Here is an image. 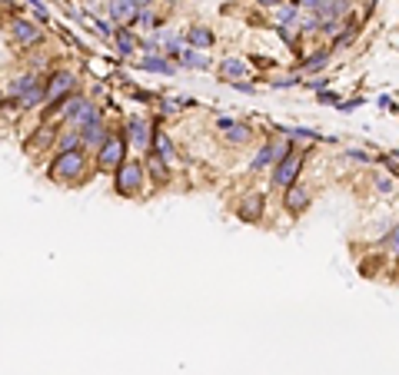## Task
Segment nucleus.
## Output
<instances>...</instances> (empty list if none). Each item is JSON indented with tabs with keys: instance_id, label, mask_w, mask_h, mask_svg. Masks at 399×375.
Instances as JSON below:
<instances>
[{
	"instance_id": "nucleus-1",
	"label": "nucleus",
	"mask_w": 399,
	"mask_h": 375,
	"mask_svg": "<svg viewBox=\"0 0 399 375\" xmlns=\"http://www.w3.org/2000/svg\"><path fill=\"white\" fill-rule=\"evenodd\" d=\"M47 176L60 186H80L87 176V153L83 150H63L54 156V163L47 167Z\"/></svg>"
},
{
	"instance_id": "nucleus-2",
	"label": "nucleus",
	"mask_w": 399,
	"mask_h": 375,
	"mask_svg": "<svg viewBox=\"0 0 399 375\" xmlns=\"http://www.w3.org/2000/svg\"><path fill=\"white\" fill-rule=\"evenodd\" d=\"M116 196H140L143 189V160H123L114 173Z\"/></svg>"
},
{
	"instance_id": "nucleus-3",
	"label": "nucleus",
	"mask_w": 399,
	"mask_h": 375,
	"mask_svg": "<svg viewBox=\"0 0 399 375\" xmlns=\"http://www.w3.org/2000/svg\"><path fill=\"white\" fill-rule=\"evenodd\" d=\"M127 147H130V143H127L123 133H110L107 143L96 150V169H100V173H116V167L127 160Z\"/></svg>"
},
{
	"instance_id": "nucleus-4",
	"label": "nucleus",
	"mask_w": 399,
	"mask_h": 375,
	"mask_svg": "<svg viewBox=\"0 0 399 375\" xmlns=\"http://www.w3.org/2000/svg\"><path fill=\"white\" fill-rule=\"evenodd\" d=\"M76 87V76L70 74V70H57V74H50L47 80H43V103L47 107H54V103H60L63 96H70Z\"/></svg>"
},
{
	"instance_id": "nucleus-5",
	"label": "nucleus",
	"mask_w": 399,
	"mask_h": 375,
	"mask_svg": "<svg viewBox=\"0 0 399 375\" xmlns=\"http://www.w3.org/2000/svg\"><path fill=\"white\" fill-rule=\"evenodd\" d=\"M300 169H303V156L289 150L283 160H276V169H273V186H276V189L293 186V183H296V176H300Z\"/></svg>"
},
{
	"instance_id": "nucleus-6",
	"label": "nucleus",
	"mask_w": 399,
	"mask_h": 375,
	"mask_svg": "<svg viewBox=\"0 0 399 375\" xmlns=\"http://www.w3.org/2000/svg\"><path fill=\"white\" fill-rule=\"evenodd\" d=\"M10 37L17 40L20 47H37L40 40H43V30H40L37 23H30V20L14 17L10 20Z\"/></svg>"
},
{
	"instance_id": "nucleus-7",
	"label": "nucleus",
	"mask_w": 399,
	"mask_h": 375,
	"mask_svg": "<svg viewBox=\"0 0 399 375\" xmlns=\"http://www.w3.org/2000/svg\"><path fill=\"white\" fill-rule=\"evenodd\" d=\"M289 150H293V147H289V140H280V143H276V140H269V143H263V147H260V153L253 156V169L273 167V163H276V160H283Z\"/></svg>"
},
{
	"instance_id": "nucleus-8",
	"label": "nucleus",
	"mask_w": 399,
	"mask_h": 375,
	"mask_svg": "<svg viewBox=\"0 0 399 375\" xmlns=\"http://www.w3.org/2000/svg\"><path fill=\"white\" fill-rule=\"evenodd\" d=\"M309 203H313V196H309V189H306V186H300V183L286 186V193H283V209L289 213V216H303L306 209H309Z\"/></svg>"
},
{
	"instance_id": "nucleus-9",
	"label": "nucleus",
	"mask_w": 399,
	"mask_h": 375,
	"mask_svg": "<svg viewBox=\"0 0 399 375\" xmlns=\"http://www.w3.org/2000/svg\"><path fill=\"white\" fill-rule=\"evenodd\" d=\"M50 143H57V127L40 120L37 130H34L30 136H27V140H23V150H27V153H43L47 147H50Z\"/></svg>"
},
{
	"instance_id": "nucleus-10",
	"label": "nucleus",
	"mask_w": 399,
	"mask_h": 375,
	"mask_svg": "<svg viewBox=\"0 0 399 375\" xmlns=\"http://www.w3.org/2000/svg\"><path fill=\"white\" fill-rule=\"evenodd\" d=\"M216 127L227 133V140H229V143H236V147L249 143V136H253V130H249L247 123H236V120H229V116H220V120H216Z\"/></svg>"
},
{
	"instance_id": "nucleus-11",
	"label": "nucleus",
	"mask_w": 399,
	"mask_h": 375,
	"mask_svg": "<svg viewBox=\"0 0 399 375\" xmlns=\"http://www.w3.org/2000/svg\"><path fill=\"white\" fill-rule=\"evenodd\" d=\"M123 136H127V143H133V147H147V143H150L147 120H143V116H130L127 127H123Z\"/></svg>"
},
{
	"instance_id": "nucleus-12",
	"label": "nucleus",
	"mask_w": 399,
	"mask_h": 375,
	"mask_svg": "<svg viewBox=\"0 0 399 375\" xmlns=\"http://www.w3.org/2000/svg\"><path fill=\"white\" fill-rule=\"evenodd\" d=\"M236 216H240L243 223H260V219H263V196H260V193L243 196V203L236 206Z\"/></svg>"
},
{
	"instance_id": "nucleus-13",
	"label": "nucleus",
	"mask_w": 399,
	"mask_h": 375,
	"mask_svg": "<svg viewBox=\"0 0 399 375\" xmlns=\"http://www.w3.org/2000/svg\"><path fill=\"white\" fill-rule=\"evenodd\" d=\"M150 147H153V156H160V160H163V163L173 169V163H176V150H173V140H170V136H167L163 130H153Z\"/></svg>"
},
{
	"instance_id": "nucleus-14",
	"label": "nucleus",
	"mask_w": 399,
	"mask_h": 375,
	"mask_svg": "<svg viewBox=\"0 0 399 375\" xmlns=\"http://www.w3.org/2000/svg\"><path fill=\"white\" fill-rule=\"evenodd\" d=\"M107 136H110V130H107V123L103 120H96V123H87L83 130H80V147H103L107 143Z\"/></svg>"
},
{
	"instance_id": "nucleus-15",
	"label": "nucleus",
	"mask_w": 399,
	"mask_h": 375,
	"mask_svg": "<svg viewBox=\"0 0 399 375\" xmlns=\"http://www.w3.org/2000/svg\"><path fill=\"white\" fill-rule=\"evenodd\" d=\"M110 14H114V20L120 27H130L133 20H136V3H133V0H114V3H110Z\"/></svg>"
},
{
	"instance_id": "nucleus-16",
	"label": "nucleus",
	"mask_w": 399,
	"mask_h": 375,
	"mask_svg": "<svg viewBox=\"0 0 399 375\" xmlns=\"http://www.w3.org/2000/svg\"><path fill=\"white\" fill-rule=\"evenodd\" d=\"M147 169H150V176H153V183H156V186H167V183L173 180V169L167 167L160 156H153V153L147 156Z\"/></svg>"
},
{
	"instance_id": "nucleus-17",
	"label": "nucleus",
	"mask_w": 399,
	"mask_h": 375,
	"mask_svg": "<svg viewBox=\"0 0 399 375\" xmlns=\"http://www.w3.org/2000/svg\"><path fill=\"white\" fill-rule=\"evenodd\" d=\"M114 40H116V50H120V56H133V54H136V47H140V43H136V37H133L127 27H120Z\"/></svg>"
},
{
	"instance_id": "nucleus-18",
	"label": "nucleus",
	"mask_w": 399,
	"mask_h": 375,
	"mask_svg": "<svg viewBox=\"0 0 399 375\" xmlns=\"http://www.w3.org/2000/svg\"><path fill=\"white\" fill-rule=\"evenodd\" d=\"M57 150H80V130H74V127H63V130H57Z\"/></svg>"
},
{
	"instance_id": "nucleus-19",
	"label": "nucleus",
	"mask_w": 399,
	"mask_h": 375,
	"mask_svg": "<svg viewBox=\"0 0 399 375\" xmlns=\"http://www.w3.org/2000/svg\"><path fill=\"white\" fill-rule=\"evenodd\" d=\"M180 63H183V67H190V70H207L209 67V60L203 54H200V50H180Z\"/></svg>"
},
{
	"instance_id": "nucleus-20",
	"label": "nucleus",
	"mask_w": 399,
	"mask_h": 375,
	"mask_svg": "<svg viewBox=\"0 0 399 375\" xmlns=\"http://www.w3.org/2000/svg\"><path fill=\"white\" fill-rule=\"evenodd\" d=\"M243 74H247V67H243L240 60H233V56L220 63V76H223V80H243Z\"/></svg>"
},
{
	"instance_id": "nucleus-21",
	"label": "nucleus",
	"mask_w": 399,
	"mask_h": 375,
	"mask_svg": "<svg viewBox=\"0 0 399 375\" xmlns=\"http://www.w3.org/2000/svg\"><path fill=\"white\" fill-rule=\"evenodd\" d=\"M140 67L150 70V74H173V63L163 56H147V60H140Z\"/></svg>"
},
{
	"instance_id": "nucleus-22",
	"label": "nucleus",
	"mask_w": 399,
	"mask_h": 375,
	"mask_svg": "<svg viewBox=\"0 0 399 375\" xmlns=\"http://www.w3.org/2000/svg\"><path fill=\"white\" fill-rule=\"evenodd\" d=\"M329 50H316V54H309V60H303V70L306 74H316V70H323L326 63H329Z\"/></svg>"
},
{
	"instance_id": "nucleus-23",
	"label": "nucleus",
	"mask_w": 399,
	"mask_h": 375,
	"mask_svg": "<svg viewBox=\"0 0 399 375\" xmlns=\"http://www.w3.org/2000/svg\"><path fill=\"white\" fill-rule=\"evenodd\" d=\"M190 43L207 50V47H213V34H209L207 27H193V30H190Z\"/></svg>"
},
{
	"instance_id": "nucleus-24",
	"label": "nucleus",
	"mask_w": 399,
	"mask_h": 375,
	"mask_svg": "<svg viewBox=\"0 0 399 375\" xmlns=\"http://www.w3.org/2000/svg\"><path fill=\"white\" fill-rule=\"evenodd\" d=\"M293 17H296V3H280L276 7V27H286Z\"/></svg>"
},
{
	"instance_id": "nucleus-25",
	"label": "nucleus",
	"mask_w": 399,
	"mask_h": 375,
	"mask_svg": "<svg viewBox=\"0 0 399 375\" xmlns=\"http://www.w3.org/2000/svg\"><path fill=\"white\" fill-rule=\"evenodd\" d=\"M283 133L296 136V140H316V133H313V130H300V127H293V130H289V127H283Z\"/></svg>"
},
{
	"instance_id": "nucleus-26",
	"label": "nucleus",
	"mask_w": 399,
	"mask_h": 375,
	"mask_svg": "<svg viewBox=\"0 0 399 375\" xmlns=\"http://www.w3.org/2000/svg\"><path fill=\"white\" fill-rule=\"evenodd\" d=\"M386 243H389V249H393V253H399V226L389 233V236H386Z\"/></svg>"
},
{
	"instance_id": "nucleus-27",
	"label": "nucleus",
	"mask_w": 399,
	"mask_h": 375,
	"mask_svg": "<svg viewBox=\"0 0 399 375\" xmlns=\"http://www.w3.org/2000/svg\"><path fill=\"white\" fill-rule=\"evenodd\" d=\"M296 83H300V80H296V76H283V80H276V83H273V87H276V90H280V87H296Z\"/></svg>"
},
{
	"instance_id": "nucleus-28",
	"label": "nucleus",
	"mask_w": 399,
	"mask_h": 375,
	"mask_svg": "<svg viewBox=\"0 0 399 375\" xmlns=\"http://www.w3.org/2000/svg\"><path fill=\"white\" fill-rule=\"evenodd\" d=\"M360 103H362V96H356V100H346V103H340V107H342V113H349V110H356Z\"/></svg>"
},
{
	"instance_id": "nucleus-29",
	"label": "nucleus",
	"mask_w": 399,
	"mask_h": 375,
	"mask_svg": "<svg viewBox=\"0 0 399 375\" xmlns=\"http://www.w3.org/2000/svg\"><path fill=\"white\" fill-rule=\"evenodd\" d=\"M380 107H382V110H389V113H399V110H396V103H393L389 96H380Z\"/></svg>"
},
{
	"instance_id": "nucleus-30",
	"label": "nucleus",
	"mask_w": 399,
	"mask_h": 375,
	"mask_svg": "<svg viewBox=\"0 0 399 375\" xmlns=\"http://www.w3.org/2000/svg\"><path fill=\"white\" fill-rule=\"evenodd\" d=\"M349 160H360V163H369V156L362 150H349Z\"/></svg>"
},
{
	"instance_id": "nucleus-31",
	"label": "nucleus",
	"mask_w": 399,
	"mask_h": 375,
	"mask_svg": "<svg viewBox=\"0 0 399 375\" xmlns=\"http://www.w3.org/2000/svg\"><path fill=\"white\" fill-rule=\"evenodd\" d=\"M320 103H336V94H329V90H323V94H320Z\"/></svg>"
},
{
	"instance_id": "nucleus-32",
	"label": "nucleus",
	"mask_w": 399,
	"mask_h": 375,
	"mask_svg": "<svg viewBox=\"0 0 399 375\" xmlns=\"http://www.w3.org/2000/svg\"><path fill=\"white\" fill-rule=\"evenodd\" d=\"M260 7H280V3H286V0H256Z\"/></svg>"
},
{
	"instance_id": "nucleus-33",
	"label": "nucleus",
	"mask_w": 399,
	"mask_h": 375,
	"mask_svg": "<svg viewBox=\"0 0 399 375\" xmlns=\"http://www.w3.org/2000/svg\"><path fill=\"white\" fill-rule=\"evenodd\" d=\"M0 100H3V94H0Z\"/></svg>"
}]
</instances>
